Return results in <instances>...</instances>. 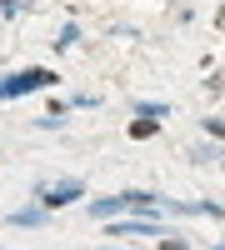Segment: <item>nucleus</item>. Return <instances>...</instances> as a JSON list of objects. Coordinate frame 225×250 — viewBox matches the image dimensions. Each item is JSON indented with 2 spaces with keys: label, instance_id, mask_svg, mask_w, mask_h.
Returning <instances> with one entry per match:
<instances>
[{
  "label": "nucleus",
  "instance_id": "1",
  "mask_svg": "<svg viewBox=\"0 0 225 250\" xmlns=\"http://www.w3.org/2000/svg\"><path fill=\"white\" fill-rule=\"evenodd\" d=\"M45 80H55L50 70H25V75H15L10 85H0V95H25V90H40Z\"/></svg>",
  "mask_w": 225,
  "mask_h": 250
},
{
  "label": "nucleus",
  "instance_id": "2",
  "mask_svg": "<svg viewBox=\"0 0 225 250\" xmlns=\"http://www.w3.org/2000/svg\"><path fill=\"white\" fill-rule=\"evenodd\" d=\"M65 200H75V185H60V190H50L45 205H65Z\"/></svg>",
  "mask_w": 225,
  "mask_h": 250
},
{
  "label": "nucleus",
  "instance_id": "3",
  "mask_svg": "<svg viewBox=\"0 0 225 250\" xmlns=\"http://www.w3.org/2000/svg\"><path fill=\"white\" fill-rule=\"evenodd\" d=\"M160 250H185V245H180V240H160Z\"/></svg>",
  "mask_w": 225,
  "mask_h": 250
}]
</instances>
